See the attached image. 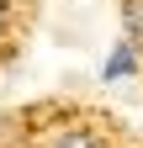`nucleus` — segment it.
<instances>
[{
    "label": "nucleus",
    "mask_w": 143,
    "mask_h": 148,
    "mask_svg": "<svg viewBox=\"0 0 143 148\" xmlns=\"http://www.w3.org/2000/svg\"><path fill=\"white\" fill-rule=\"evenodd\" d=\"M6 16H11V5H6V0H0V32H6Z\"/></svg>",
    "instance_id": "4"
},
{
    "label": "nucleus",
    "mask_w": 143,
    "mask_h": 148,
    "mask_svg": "<svg viewBox=\"0 0 143 148\" xmlns=\"http://www.w3.org/2000/svg\"><path fill=\"white\" fill-rule=\"evenodd\" d=\"M138 69V58H133V48L127 42H122L117 53H111V58H106V79H127V74Z\"/></svg>",
    "instance_id": "2"
},
{
    "label": "nucleus",
    "mask_w": 143,
    "mask_h": 148,
    "mask_svg": "<svg viewBox=\"0 0 143 148\" xmlns=\"http://www.w3.org/2000/svg\"><path fill=\"white\" fill-rule=\"evenodd\" d=\"M127 27H133V42H143V0H127Z\"/></svg>",
    "instance_id": "3"
},
{
    "label": "nucleus",
    "mask_w": 143,
    "mask_h": 148,
    "mask_svg": "<svg viewBox=\"0 0 143 148\" xmlns=\"http://www.w3.org/2000/svg\"><path fill=\"white\" fill-rule=\"evenodd\" d=\"M53 148H106V143H101V132H90V127H69V132L53 138Z\"/></svg>",
    "instance_id": "1"
}]
</instances>
